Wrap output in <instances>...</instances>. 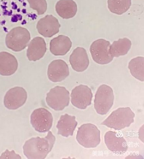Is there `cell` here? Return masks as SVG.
Here are the masks:
<instances>
[{"label": "cell", "instance_id": "19", "mask_svg": "<svg viewBox=\"0 0 144 159\" xmlns=\"http://www.w3.org/2000/svg\"><path fill=\"white\" fill-rule=\"evenodd\" d=\"M56 13L63 19L72 18L77 11V6L73 0H60L56 6Z\"/></svg>", "mask_w": 144, "mask_h": 159}, {"label": "cell", "instance_id": "7", "mask_svg": "<svg viewBox=\"0 0 144 159\" xmlns=\"http://www.w3.org/2000/svg\"><path fill=\"white\" fill-rule=\"evenodd\" d=\"M110 45L109 41L104 39H99L92 43L90 47V52L95 62L105 65L113 61L114 57L110 53Z\"/></svg>", "mask_w": 144, "mask_h": 159}, {"label": "cell", "instance_id": "1", "mask_svg": "<svg viewBox=\"0 0 144 159\" xmlns=\"http://www.w3.org/2000/svg\"><path fill=\"white\" fill-rule=\"evenodd\" d=\"M56 139L51 131L46 137L32 138L24 144V155L29 159H44L52 150Z\"/></svg>", "mask_w": 144, "mask_h": 159}, {"label": "cell", "instance_id": "16", "mask_svg": "<svg viewBox=\"0 0 144 159\" xmlns=\"http://www.w3.org/2000/svg\"><path fill=\"white\" fill-rule=\"evenodd\" d=\"M18 67L15 57L6 52H0V75L11 76L14 74Z\"/></svg>", "mask_w": 144, "mask_h": 159}, {"label": "cell", "instance_id": "8", "mask_svg": "<svg viewBox=\"0 0 144 159\" xmlns=\"http://www.w3.org/2000/svg\"><path fill=\"white\" fill-rule=\"evenodd\" d=\"M53 117L47 110L41 108L35 109L30 116V123L35 130L39 133H46L52 127Z\"/></svg>", "mask_w": 144, "mask_h": 159}, {"label": "cell", "instance_id": "22", "mask_svg": "<svg viewBox=\"0 0 144 159\" xmlns=\"http://www.w3.org/2000/svg\"><path fill=\"white\" fill-rule=\"evenodd\" d=\"M132 5V0H108V9L115 14L122 15L128 10Z\"/></svg>", "mask_w": 144, "mask_h": 159}, {"label": "cell", "instance_id": "25", "mask_svg": "<svg viewBox=\"0 0 144 159\" xmlns=\"http://www.w3.org/2000/svg\"><path fill=\"white\" fill-rule=\"evenodd\" d=\"M139 138L142 142H144V125L140 128L139 131Z\"/></svg>", "mask_w": 144, "mask_h": 159}, {"label": "cell", "instance_id": "3", "mask_svg": "<svg viewBox=\"0 0 144 159\" xmlns=\"http://www.w3.org/2000/svg\"><path fill=\"white\" fill-rule=\"evenodd\" d=\"M100 132L95 125L87 123L82 125L77 131L76 139L85 148H95L100 142Z\"/></svg>", "mask_w": 144, "mask_h": 159}, {"label": "cell", "instance_id": "17", "mask_svg": "<svg viewBox=\"0 0 144 159\" xmlns=\"http://www.w3.org/2000/svg\"><path fill=\"white\" fill-rule=\"evenodd\" d=\"M72 44V42L68 37L60 35L50 42V51L56 56H65L70 51Z\"/></svg>", "mask_w": 144, "mask_h": 159}, {"label": "cell", "instance_id": "10", "mask_svg": "<svg viewBox=\"0 0 144 159\" xmlns=\"http://www.w3.org/2000/svg\"><path fill=\"white\" fill-rule=\"evenodd\" d=\"M27 98V92L23 87L12 88L5 95L4 106L9 110H17L25 103Z\"/></svg>", "mask_w": 144, "mask_h": 159}, {"label": "cell", "instance_id": "23", "mask_svg": "<svg viewBox=\"0 0 144 159\" xmlns=\"http://www.w3.org/2000/svg\"><path fill=\"white\" fill-rule=\"evenodd\" d=\"M31 8L37 11L38 15L46 12L47 8L46 0H27Z\"/></svg>", "mask_w": 144, "mask_h": 159}, {"label": "cell", "instance_id": "9", "mask_svg": "<svg viewBox=\"0 0 144 159\" xmlns=\"http://www.w3.org/2000/svg\"><path fill=\"white\" fill-rule=\"evenodd\" d=\"M71 97V103L74 106L83 110L91 105L93 94L89 87L80 85L73 89Z\"/></svg>", "mask_w": 144, "mask_h": 159}, {"label": "cell", "instance_id": "6", "mask_svg": "<svg viewBox=\"0 0 144 159\" xmlns=\"http://www.w3.org/2000/svg\"><path fill=\"white\" fill-rule=\"evenodd\" d=\"M46 101L48 106L53 110L61 111L69 105V92L65 87L57 86L47 93Z\"/></svg>", "mask_w": 144, "mask_h": 159}, {"label": "cell", "instance_id": "14", "mask_svg": "<svg viewBox=\"0 0 144 159\" xmlns=\"http://www.w3.org/2000/svg\"><path fill=\"white\" fill-rule=\"evenodd\" d=\"M70 63L72 69L76 72L85 71L89 65V59L85 48L78 47L70 55Z\"/></svg>", "mask_w": 144, "mask_h": 159}, {"label": "cell", "instance_id": "20", "mask_svg": "<svg viewBox=\"0 0 144 159\" xmlns=\"http://www.w3.org/2000/svg\"><path fill=\"white\" fill-rule=\"evenodd\" d=\"M132 42L127 38L120 39L113 43L110 48V53L113 57H118L128 53L132 46Z\"/></svg>", "mask_w": 144, "mask_h": 159}, {"label": "cell", "instance_id": "24", "mask_svg": "<svg viewBox=\"0 0 144 159\" xmlns=\"http://www.w3.org/2000/svg\"><path fill=\"white\" fill-rule=\"evenodd\" d=\"M21 159V157L20 155L15 153L14 150L10 152L7 150L6 151L3 153L1 156L0 157V159Z\"/></svg>", "mask_w": 144, "mask_h": 159}, {"label": "cell", "instance_id": "4", "mask_svg": "<svg viewBox=\"0 0 144 159\" xmlns=\"http://www.w3.org/2000/svg\"><path fill=\"white\" fill-rule=\"evenodd\" d=\"M30 39L29 32L26 29L18 27L11 30L6 35V46L12 51H22L26 48Z\"/></svg>", "mask_w": 144, "mask_h": 159}, {"label": "cell", "instance_id": "2", "mask_svg": "<svg viewBox=\"0 0 144 159\" xmlns=\"http://www.w3.org/2000/svg\"><path fill=\"white\" fill-rule=\"evenodd\" d=\"M135 114L131 109L121 107L113 111L101 125L115 130H120L129 127L134 122Z\"/></svg>", "mask_w": 144, "mask_h": 159}, {"label": "cell", "instance_id": "13", "mask_svg": "<svg viewBox=\"0 0 144 159\" xmlns=\"http://www.w3.org/2000/svg\"><path fill=\"white\" fill-rule=\"evenodd\" d=\"M104 140L107 147L111 152L122 154L127 151L128 147L127 142L117 133L107 131L105 134Z\"/></svg>", "mask_w": 144, "mask_h": 159}, {"label": "cell", "instance_id": "15", "mask_svg": "<svg viewBox=\"0 0 144 159\" xmlns=\"http://www.w3.org/2000/svg\"><path fill=\"white\" fill-rule=\"evenodd\" d=\"M46 50V44L44 39L41 37H35L28 45L27 58L30 61H38L44 56Z\"/></svg>", "mask_w": 144, "mask_h": 159}, {"label": "cell", "instance_id": "11", "mask_svg": "<svg viewBox=\"0 0 144 159\" xmlns=\"http://www.w3.org/2000/svg\"><path fill=\"white\" fill-rule=\"evenodd\" d=\"M61 25L58 19L52 15H47L38 21L37 28L43 36L50 38L59 31Z\"/></svg>", "mask_w": 144, "mask_h": 159}, {"label": "cell", "instance_id": "5", "mask_svg": "<svg viewBox=\"0 0 144 159\" xmlns=\"http://www.w3.org/2000/svg\"><path fill=\"white\" fill-rule=\"evenodd\" d=\"M114 95L112 88L104 85L98 87L95 95L94 108L98 114L106 115L114 104Z\"/></svg>", "mask_w": 144, "mask_h": 159}, {"label": "cell", "instance_id": "18", "mask_svg": "<svg viewBox=\"0 0 144 159\" xmlns=\"http://www.w3.org/2000/svg\"><path fill=\"white\" fill-rule=\"evenodd\" d=\"M77 124L75 116L67 114L61 116L56 125L58 134L65 137L72 136Z\"/></svg>", "mask_w": 144, "mask_h": 159}, {"label": "cell", "instance_id": "12", "mask_svg": "<svg viewBox=\"0 0 144 159\" xmlns=\"http://www.w3.org/2000/svg\"><path fill=\"white\" fill-rule=\"evenodd\" d=\"M69 75L68 65L62 60H55L48 66L47 75L52 82H61L68 77Z\"/></svg>", "mask_w": 144, "mask_h": 159}, {"label": "cell", "instance_id": "21", "mask_svg": "<svg viewBox=\"0 0 144 159\" xmlns=\"http://www.w3.org/2000/svg\"><path fill=\"white\" fill-rule=\"evenodd\" d=\"M144 58L138 57L131 60L128 64V68L132 75L138 80H144Z\"/></svg>", "mask_w": 144, "mask_h": 159}]
</instances>
